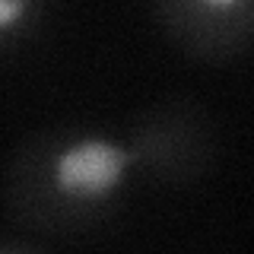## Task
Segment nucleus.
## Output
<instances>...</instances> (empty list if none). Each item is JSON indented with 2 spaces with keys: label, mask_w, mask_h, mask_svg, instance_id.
<instances>
[{
  "label": "nucleus",
  "mask_w": 254,
  "mask_h": 254,
  "mask_svg": "<svg viewBox=\"0 0 254 254\" xmlns=\"http://www.w3.org/2000/svg\"><path fill=\"white\" fill-rule=\"evenodd\" d=\"M133 175L127 140L105 127H42L6 165L3 210L26 235L92 232L121 210Z\"/></svg>",
  "instance_id": "f257e3e1"
},
{
  "label": "nucleus",
  "mask_w": 254,
  "mask_h": 254,
  "mask_svg": "<svg viewBox=\"0 0 254 254\" xmlns=\"http://www.w3.org/2000/svg\"><path fill=\"white\" fill-rule=\"evenodd\" d=\"M124 140L130 146L133 169L169 188H188L206 178L219 153L210 111L185 95L143 108Z\"/></svg>",
  "instance_id": "f03ea898"
},
{
  "label": "nucleus",
  "mask_w": 254,
  "mask_h": 254,
  "mask_svg": "<svg viewBox=\"0 0 254 254\" xmlns=\"http://www.w3.org/2000/svg\"><path fill=\"white\" fill-rule=\"evenodd\" d=\"M153 16L181 54L200 64L245 58L254 35V0H149Z\"/></svg>",
  "instance_id": "7ed1b4c3"
},
{
  "label": "nucleus",
  "mask_w": 254,
  "mask_h": 254,
  "mask_svg": "<svg viewBox=\"0 0 254 254\" xmlns=\"http://www.w3.org/2000/svg\"><path fill=\"white\" fill-rule=\"evenodd\" d=\"M48 0H0V54L19 48L45 16Z\"/></svg>",
  "instance_id": "20e7f679"
},
{
  "label": "nucleus",
  "mask_w": 254,
  "mask_h": 254,
  "mask_svg": "<svg viewBox=\"0 0 254 254\" xmlns=\"http://www.w3.org/2000/svg\"><path fill=\"white\" fill-rule=\"evenodd\" d=\"M42 242H29V238H10V242H0V251H38Z\"/></svg>",
  "instance_id": "39448f33"
}]
</instances>
